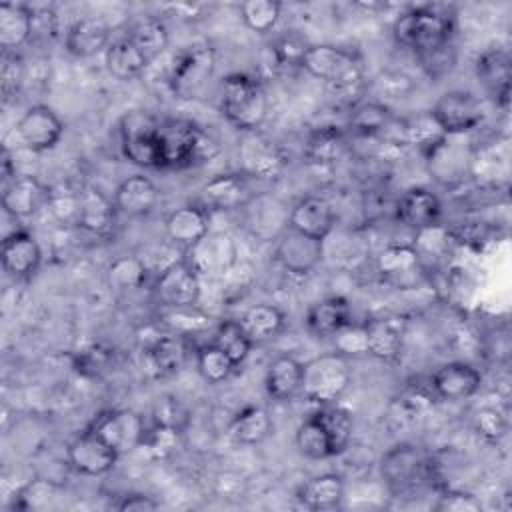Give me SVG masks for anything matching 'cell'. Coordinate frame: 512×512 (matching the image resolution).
Returning <instances> with one entry per match:
<instances>
[{
	"mask_svg": "<svg viewBox=\"0 0 512 512\" xmlns=\"http://www.w3.org/2000/svg\"><path fill=\"white\" fill-rule=\"evenodd\" d=\"M398 44L420 54L434 52L450 44L454 32V16L442 4L416 6L400 14L392 26Z\"/></svg>",
	"mask_w": 512,
	"mask_h": 512,
	"instance_id": "obj_1",
	"label": "cell"
},
{
	"mask_svg": "<svg viewBox=\"0 0 512 512\" xmlns=\"http://www.w3.org/2000/svg\"><path fill=\"white\" fill-rule=\"evenodd\" d=\"M220 108L236 130H260L268 116V96L262 80L246 72L228 74L220 90Z\"/></svg>",
	"mask_w": 512,
	"mask_h": 512,
	"instance_id": "obj_2",
	"label": "cell"
},
{
	"mask_svg": "<svg viewBox=\"0 0 512 512\" xmlns=\"http://www.w3.org/2000/svg\"><path fill=\"white\" fill-rule=\"evenodd\" d=\"M158 150L162 168H186L210 158L218 148L216 142L188 118H160Z\"/></svg>",
	"mask_w": 512,
	"mask_h": 512,
	"instance_id": "obj_3",
	"label": "cell"
},
{
	"mask_svg": "<svg viewBox=\"0 0 512 512\" xmlns=\"http://www.w3.org/2000/svg\"><path fill=\"white\" fill-rule=\"evenodd\" d=\"M432 458L416 444H396L380 458V476L394 496H408L432 480Z\"/></svg>",
	"mask_w": 512,
	"mask_h": 512,
	"instance_id": "obj_4",
	"label": "cell"
},
{
	"mask_svg": "<svg viewBox=\"0 0 512 512\" xmlns=\"http://www.w3.org/2000/svg\"><path fill=\"white\" fill-rule=\"evenodd\" d=\"M352 372L348 358L330 352L312 358L304 364L300 392L314 404H332L336 402L350 386Z\"/></svg>",
	"mask_w": 512,
	"mask_h": 512,
	"instance_id": "obj_5",
	"label": "cell"
},
{
	"mask_svg": "<svg viewBox=\"0 0 512 512\" xmlns=\"http://www.w3.org/2000/svg\"><path fill=\"white\" fill-rule=\"evenodd\" d=\"M300 66L336 90L354 88L362 80L358 56L332 44H310Z\"/></svg>",
	"mask_w": 512,
	"mask_h": 512,
	"instance_id": "obj_6",
	"label": "cell"
},
{
	"mask_svg": "<svg viewBox=\"0 0 512 512\" xmlns=\"http://www.w3.org/2000/svg\"><path fill=\"white\" fill-rule=\"evenodd\" d=\"M158 122L146 110L126 112L120 120V146L122 154L136 166L162 168L158 150Z\"/></svg>",
	"mask_w": 512,
	"mask_h": 512,
	"instance_id": "obj_7",
	"label": "cell"
},
{
	"mask_svg": "<svg viewBox=\"0 0 512 512\" xmlns=\"http://www.w3.org/2000/svg\"><path fill=\"white\" fill-rule=\"evenodd\" d=\"M238 160L242 174L260 182H274L288 166V156L282 146L260 130L242 132L238 142Z\"/></svg>",
	"mask_w": 512,
	"mask_h": 512,
	"instance_id": "obj_8",
	"label": "cell"
},
{
	"mask_svg": "<svg viewBox=\"0 0 512 512\" xmlns=\"http://www.w3.org/2000/svg\"><path fill=\"white\" fill-rule=\"evenodd\" d=\"M216 66V52L208 42H196L186 46L170 70V88L182 98H194L206 82L212 78Z\"/></svg>",
	"mask_w": 512,
	"mask_h": 512,
	"instance_id": "obj_9",
	"label": "cell"
},
{
	"mask_svg": "<svg viewBox=\"0 0 512 512\" xmlns=\"http://www.w3.org/2000/svg\"><path fill=\"white\" fill-rule=\"evenodd\" d=\"M436 124L448 136H460L478 128L482 122V106L472 92L448 90L444 92L430 110Z\"/></svg>",
	"mask_w": 512,
	"mask_h": 512,
	"instance_id": "obj_10",
	"label": "cell"
},
{
	"mask_svg": "<svg viewBox=\"0 0 512 512\" xmlns=\"http://www.w3.org/2000/svg\"><path fill=\"white\" fill-rule=\"evenodd\" d=\"M90 428L102 436L120 456L140 448L148 430L144 418L130 408L100 412Z\"/></svg>",
	"mask_w": 512,
	"mask_h": 512,
	"instance_id": "obj_11",
	"label": "cell"
},
{
	"mask_svg": "<svg viewBox=\"0 0 512 512\" xmlns=\"http://www.w3.org/2000/svg\"><path fill=\"white\" fill-rule=\"evenodd\" d=\"M276 262L290 274H310L324 258V240L306 236L290 226L276 238Z\"/></svg>",
	"mask_w": 512,
	"mask_h": 512,
	"instance_id": "obj_12",
	"label": "cell"
},
{
	"mask_svg": "<svg viewBox=\"0 0 512 512\" xmlns=\"http://www.w3.org/2000/svg\"><path fill=\"white\" fill-rule=\"evenodd\" d=\"M66 452L70 466L84 476H104L120 458V454L92 428L74 436Z\"/></svg>",
	"mask_w": 512,
	"mask_h": 512,
	"instance_id": "obj_13",
	"label": "cell"
},
{
	"mask_svg": "<svg viewBox=\"0 0 512 512\" xmlns=\"http://www.w3.org/2000/svg\"><path fill=\"white\" fill-rule=\"evenodd\" d=\"M64 124L58 114L44 104L30 106L16 124V136L32 152L52 150L62 138Z\"/></svg>",
	"mask_w": 512,
	"mask_h": 512,
	"instance_id": "obj_14",
	"label": "cell"
},
{
	"mask_svg": "<svg viewBox=\"0 0 512 512\" xmlns=\"http://www.w3.org/2000/svg\"><path fill=\"white\" fill-rule=\"evenodd\" d=\"M154 294L168 308H190L200 298L198 272L188 262H172L158 276Z\"/></svg>",
	"mask_w": 512,
	"mask_h": 512,
	"instance_id": "obj_15",
	"label": "cell"
},
{
	"mask_svg": "<svg viewBox=\"0 0 512 512\" xmlns=\"http://www.w3.org/2000/svg\"><path fill=\"white\" fill-rule=\"evenodd\" d=\"M50 200V188L32 174H20L2 188V208L16 220L36 216Z\"/></svg>",
	"mask_w": 512,
	"mask_h": 512,
	"instance_id": "obj_16",
	"label": "cell"
},
{
	"mask_svg": "<svg viewBox=\"0 0 512 512\" xmlns=\"http://www.w3.org/2000/svg\"><path fill=\"white\" fill-rule=\"evenodd\" d=\"M482 374L468 362H446L430 378L432 392L442 400H466L478 392Z\"/></svg>",
	"mask_w": 512,
	"mask_h": 512,
	"instance_id": "obj_17",
	"label": "cell"
},
{
	"mask_svg": "<svg viewBox=\"0 0 512 512\" xmlns=\"http://www.w3.org/2000/svg\"><path fill=\"white\" fill-rule=\"evenodd\" d=\"M0 260H2V268L12 278H28L38 270L42 260V250L30 232L14 230L2 240Z\"/></svg>",
	"mask_w": 512,
	"mask_h": 512,
	"instance_id": "obj_18",
	"label": "cell"
},
{
	"mask_svg": "<svg viewBox=\"0 0 512 512\" xmlns=\"http://www.w3.org/2000/svg\"><path fill=\"white\" fill-rule=\"evenodd\" d=\"M376 270L386 282L406 288L422 278L424 266H422L420 256L414 250V246L392 244V246H386L378 254Z\"/></svg>",
	"mask_w": 512,
	"mask_h": 512,
	"instance_id": "obj_19",
	"label": "cell"
},
{
	"mask_svg": "<svg viewBox=\"0 0 512 512\" xmlns=\"http://www.w3.org/2000/svg\"><path fill=\"white\" fill-rule=\"evenodd\" d=\"M188 356V346L184 336L180 334H166L154 338L142 350V366L156 378L176 374Z\"/></svg>",
	"mask_w": 512,
	"mask_h": 512,
	"instance_id": "obj_20",
	"label": "cell"
},
{
	"mask_svg": "<svg viewBox=\"0 0 512 512\" xmlns=\"http://www.w3.org/2000/svg\"><path fill=\"white\" fill-rule=\"evenodd\" d=\"M288 226L306 236L324 240L334 228V210L326 198L306 196L292 206Z\"/></svg>",
	"mask_w": 512,
	"mask_h": 512,
	"instance_id": "obj_21",
	"label": "cell"
},
{
	"mask_svg": "<svg viewBox=\"0 0 512 512\" xmlns=\"http://www.w3.org/2000/svg\"><path fill=\"white\" fill-rule=\"evenodd\" d=\"M158 200H160V192L156 184L144 174H132L124 178L114 192L116 210L132 218L148 216L156 208Z\"/></svg>",
	"mask_w": 512,
	"mask_h": 512,
	"instance_id": "obj_22",
	"label": "cell"
},
{
	"mask_svg": "<svg viewBox=\"0 0 512 512\" xmlns=\"http://www.w3.org/2000/svg\"><path fill=\"white\" fill-rule=\"evenodd\" d=\"M190 250L188 264L200 274L210 272H224L236 262V242L228 234H206L198 244Z\"/></svg>",
	"mask_w": 512,
	"mask_h": 512,
	"instance_id": "obj_23",
	"label": "cell"
},
{
	"mask_svg": "<svg viewBox=\"0 0 512 512\" xmlns=\"http://www.w3.org/2000/svg\"><path fill=\"white\" fill-rule=\"evenodd\" d=\"M200 192L204 204L214 210H238L254 198L244 174H218L210 178Z\"/></svg>",
	"mask_w": 512,
	"mask_h": 512,
	"instance_id": "obj_24",
	"label": "cell"
},
{
	"mask_svg": "<svg viewBox=\"0 0 512 512\" xmlns=\"http://www.w3.org/2000/svg\"><path fill=\"white\" fill-rule=\"evenodd\" d=\"M476 76L484 90L496 100L500 106H508L510 100V56L506 50L492 48L478 56L476 60Z\"/></svg>",
	"mask_w": 512,
	"mask_h": 512,
	"instance_id": "obj_25",
	"label": "cell"
},
{
	"mask_svg": "<svg viewBox=\"0 0 512 512\" xmlns=\"http://www.w3.org/2000/svg\"><path fill=\"white\" fill-rule=\"evenodd\" d=\"M110 28L100 18H78L74 20L64 36V48L76 58H90L110 44Z\"/></svg>",
	"mask_w": 512,
	"mask_h": 512,
	"instance_id": "obj_26",
	"label": "cell"
},
{
	"mask_svg": "<svg viewBox=\"0 0 512 512\" xmlns=\"http://www.w3.org/2000/svg\"><path fill=\"white\" fill-rule=\"evenodd\" d=\"M164 228L168 238L174 244H180L184 248H192L210 232L208 214L202 206H196V204H184L172 210L166 218Z\"/></svg>",
	"mask_w": 512,
	"mask_h": 512,
	"instance_id": "obj_27",
	"label": "cell"
},
{
	"mask_svg": "<svg viewBox=\"0 0 512 512\" xmlns=\"http://www.w3.org/2000/svg\"><path fill=\"white\" fill-rule=\"evenodd\" d=\"M368 354L378 360L392 362L400 356L404 342V322L394 316L370 318L364 322Z\"/></svg>",
	"mask_w": 512,
	"mask_h": 512,
	"instance_id": "obj_28",
	"label": "cell"
},
{
	"mask_svg": "<svg viewBox=\"0 0 512 512\" xmlns=\"http://www.w3.org/2000/svg\"><path fill=\"white\" fill-rule=\"evenodd\" d=\"M244 208L246 224L258 238H278L288 228L290 212H286L276 198L254 196Z\"/></svg>",
	"mask_w": 512,
	"mask_h": 512,
	"instance_id": "obj_29",
	"label": "cell"
},
{
	"mask_svg": "<svg viewBox=\"0 0 512 512\" xmlns=\"http://www.w3.org/2000/svg\"><path fill=\"white\" fill-rule=\"evenodd\" d=\"M396 216L408 228L422 230L438 222L440 200L434 192L426 188H410L400 196L396 204Z\"/></svg>",
	"mask_w": 512,
	"mask_h": 512,
	"instance_id": "obj_30",
	"label": "cell"
},
{
	"mask_svg": "<svg viewBox=\"0 0 512 512\" xmlns=\"http://www.w3.org/2000/svg\"><path fill=\"white\" fill-rule=\"evenodd\" d=\"M116 216V206L98 188L84 186L78 190V220L76 226L90 234H106Z\"/></svg>",
	"mask_w": 512,
	"mask_h": 512,
	"instance_id": "obj_31",
	"label": "cell"
},
{
	"mask_svg": "<svg viewBox=\"0 0 512 512\" xmlns=\"http://www.w3.org/2000/svg\"><path fill=\"white\" fill-rule=\"evenodd\" d=\"M350 320V304L342 296H326L314 302L306 312V326L318 338L334 336Z\"/></svg>",
	"mask_w": 512,
	"mask_h": 512,
	"instance_id": "obj_32",
	"label": "cell"
},
{
	"mask_svg": "<svg viewBox=\"0 0 512 512\" xmlns=\"http://www.w3.org/2000/svg\"><path fill=\"white\" fill-rule=\"evenodd\" d=\"M302 370L304 364L298 362L294 356L282 354L276 356L266 370L264 386L270 398L274 400H290L300 392L302 386Z\"/></svg>",
	"mask_w": 512,
	"mask_h": 512,
	"instance_id": "obj_33",
	"label": "cell"
},
{
	"mask_svg": "<svg viewBox=\"0 0 512 512\" xmlns=\"http://www.w3.org/2000/svg\"><path fill=\"white\" fill-rule=\"evenodd\" d=\"M32 38V8L20 2H4L0 6V46L16 50Z\"/></svg>",
	"mask_w": 512,
	"mask_h": 512,
	"instance_id": "obj_34",
	"label": "cell"
},
{
	"mask_svg": "<svg viewBox=\"0 0 512 512\" xmlns=\"http://www.w3.org/2000/svg\"><path fill=\"white\" fill-rule=\"evenodd\" d=\"M344 498V480L338 474H320L304 482L298 500L308 510H330L340 506Z\"/></svg>",
	"mask_w": 512,
	"mask_h": 512,
	"instance_id": "obj_35",
	"label": "cell"
},
{
	"mask_svg": "<svg viewBox=\"0 0 512 512\" xmlns=\"http://www.w3.org/2000/svg\"><path fill=\"white\" fill-rule=\"evenodd\" d=\"M148 64L150 62L146 60V56L136 48V44L128 36L114 40L106 48V68L116 80H134L144 72Z\"/></svg>",
	"mask_w": 512,
	"mask_h": 512,
	"instance_id": "obj_36",
	"label": "cell"
},
{
	"mask_svg": "<svg viewBox=\"0 0 512 512\" xmlns=\"http://www.w3.org/2000/svg\"><path fill=\"white\" fill-rule=\"evenodd\" d=\"M240 326L252 340V344L276 338L286 324L284 312L274 304H254L240 316Z\"/></svg>",
	"mask_w": 512,
	"mask_h": 512,
	"instance_id": "obj_37",
	"label": "cell"
},
{
	"mask_svg": "<svg viewBox=\"0 0 512 512\" xmlns=\"http://www.w3.org/2000/svg\"><path fill=\"white\" fill-rule=\"evenodd\" d=\"M272 418L262 406H248L234 416L228 426V434L236 444L252 446L264 442L272 434Z\"/></svg>",
	"mask_w": 512,
	"mask_h": 512,
	"instance_id": "obj_38",
	"label": "cell"
},
{
	"mask_svg": "<svg viewBox=\"0 0 512 512\" xmlns=\"http://www.w3.org/2000/svg\"><path fill=\"white\" fill-rule=\"evenodd\" d=\"M344 150H346V138H344V132L336 126L316 128L304 144L306 160L318 166H326L340 160Z\"/></svg>",
	"mask_w": 512,
	"mask_h": 512,
	"instance_id": "obj_39",
	"label": "cell"
},
{
	"mask_svg": "<svg viewBox=\"0 0 512 512\" xmlns=\"http://www.w3.org/2000/svg\"><path fill=\"white\" fill-rule=\"evenodd\" d=\"M294 442H296L298 452L310 460H326V458L334 456L328 432L316 414H312L300 422V426L296 428Z\"/></svg>",
	"mask_w": 512,
	"mask_h": 512,
	"instance_id": "obj_40",
	"label": "cell"
},
{
	"mask_svg": "<svg viewBox=\"0 0 512 512\" xmlns=\"http://www.w3.org/2000/svg\"><path fill=\"white\" fill-rule=\"evenodd\" d=\"M106 282L116 292L138 290L146 282V264L134 254L114 258L106 268Z\"/></svg>",
	"mask_w": 512,
	"mask_h": 512,
	"instance_id": "obj_41",
	"label": "cell"
},
{
	"mask_svg": "<svg viewBox=\"0 0 512 512\" xmlns=\"http://www.w3.org/2000/svg\"><path fill=\"white\" fill-rule=\"evenodd\" d=\"M126 36L136 44V48L146 56L148 62H152L156 56H160L166 50L168 40H170L168 28L158 18H146V20L136 22L128 30Z\"/></svg>",
	"mask_w": 512,
	"mask_h": 512,
	"instance_id": "obj_42",
	"label": "cell"
},
{
	"mask_svg": "<svg viewBox=\"0 0 512 512\" xmlns=\"http://www.w3.org/2000/svg\"><path fill=\"white\" fill-rule=\"evenodd\" d=\"M318 416V420L322 422V426L328 432L330 444H332V452L334 456L342 454L352 438V428H354V418L352 414L342 408V406H334V404H324L318 412H314Z\"/></svg>",
	"mask_w": 512,
	"mask_h": 512,
	"instance_id": "obj_43",
	"label": "cell"
},
{
	"mask_svg": "<svg viewBox=\"0 0 512 512\" xmlns=\"http://www.w3.org/2000/svg\"><path fill=\"white\" fill-rule=\"evenodd\" d=\"M212 344H216L236 366H240L252 350V340L238 320H226L218 324Z\"/></svg>",
	"mask_w": 512,
	"mask_h": 512,
	"instance_id": "obj_44",
	"label": "cell"
},
{
	"mask_svg": "<svg viewBox=\"0 0 512 512\" xmlns=\"http://www.w3.org/2000/svg\"><path fill=\"white\" fill-rule=\"evenodd\" d=\"M350 126L362 136H382L392 126V114L378 102H362L352 110Z\"/></svg>",
	"mask_w": 512,
	"mask_h": 512,
	"instance_id": "obj_45",
	"label": "cell"
},
{
	"mask_svg": "<svg viewBox=\"0 0 512 512\" xmlns=\"http://www.w3.org/2000/svg\"><path fill=\"white\" fill-rule=\"evenodd\" d=\"M196 366L200 376L210 384H220L238 368L216 344H204L196 350Z\"/></svg>",
	"mask_w": 512,
	"mask_h": 512,
	"instance_id": "obj_46",
	"label": "cell"
},
{
	"mask_svg": "<svg viewBox=\"0 0 512 512\" xmlns=\"http://www.w3.org/2000/svg\"><path fill=\"white\" fill-rule=\"evenodd\" d=\"M180 444H182L180 430L168 422H160L154 428L146 430L142 448H146V452L154 460H168L178 452Z\"/></svg>",
	"mask_w": 512,
	"mask_h": 512,
	"instance_id": "obj_47",
	"label": "cell"
},
{
	"mask_svg": "<svg viewBox=\"0 0 512 512\" xmlns=\"http://www.w3.org/2000/svg\"><path fill=\"white\" fill-rule=\"evenodd\" d=\"M280 8L282 6L274 0H246L240 4V16L252 32L266 34L276 26Z\"/></svg>",
	"mask_w": 512,
	"mask_h": 512,
	"instance_id": "obj_48",
	"label": "cell"
},
{
	"mask_svg": "<svg viewBox=\"0 0 512 512\" xmlns=\"http://www.w3.org/2000/svg\"><path fill=\"white\" fill-rule=\"evenodd\" d=\"M452 244H454L452 234L446 228H442L438 224H432V226H426L422 230H416V242L412 246L418 252L420 262H422L426 256L434 258V260H440L442 256H446L450 252Z\"/></svg>",
	"mask_w": 512,
	"mask_h": 512,
	"instance_id": "obj_49",
	"label": "cell"
},
{
	"mask_svg": "<svg viewBox=\"0 0 512 512\" xmlns=\"http://www.w3.org/2000/svg\"><path fill=\"white\" fill-rule=\"evenodd\" d=\"M26 74L24 58L16 50H2L0 58V88L4 100H10L18 94Z\"/></svg>",
	"mask_w": 512,
	"mask_h": 512,
	"instance_id": "obj_50",
	"label": "cell"
},
{
	"mask_svg": "<svg viewBox=\"0 0 512 512\" xmlns=\"http://www.w3.org/2000/svg\"><path fill=\"white\" fill-rule=\"evenodd\" d=\"M336 352L342 356H358L368 354V342H366V326L364 324H352L348 322L344 328H340L334 336Z\"/></svg>",
	"mask_w": 512,
	"mask_h": 512,
	"instance_id": "obj_51",
	"label": "cell"
},
{
	"mask_svg": "<svg viewBox=\"0 0 512 512\" xmlns=\"http://www.w3.org/2000/svg\"><path fill=\"white\" fill-rule=\"evenodd\" d=\"M110 364H114V350L102 344H92L76 356V368L86 376H100Z\"/></svg>",
	"mask_w": 512,
	"mask_h": 512,
	"instance_id": "obj_52",
	"label": "cell"
},
{
	"mask_svg": "<svg viewBox=\"0 0 512 512\" xmlns=\"http://www.w3.org/2000/svg\"><path fill=\"white\" fill-rule=\"evenodd\" d=\"M474 428L488 442H498L506 434V418L496 408H480L474 412Z\"/></svg>",
	"mask_w": 512,
	"mask_h": 512,
	"instance_id": "obj_53",
	"label": "cell"
},
{
	"mask_svg": "<svg viewBox=\"0 0 512 512\" xmlns=\"http://www.w3.org/2000/svg\"><path fill=\"white\" fill-rule=\"evenodd\" d=\"M440 512H480L482 504L476 496L460 490H446L438 496V502L434 504Z\"/></svg>",
	"mask_w": 512,
	"mask_h": 512,
	"instance_id": "obj_54",
	"label": "cell"
},
{
	"mask_svg": "<svg viewBox=\"0 0 512 512\" xmlns=\"http://www.w3.org/2000/svg\"><path fill=\"white\" fill-rule=\"evenodd\" d=\"M56 32H58V20H56L54 10H50V8L32 10V38L30 40L54 38Z\"/></svg>",
	"mask_w": 512,
	"mask_h": 512,
	"instance_id": "obj_55",
	"label": "cell"
},
{
	"mask_svg": "<svg viewBox=\"0 0 512 512\" xmlns=\"http://www.w3.org/2000/svg\"><path fill=\"white\" fill-rule=\"evenodd\" d=\"M158 506L160 504L146 494H126L116 504V508L122 512H148V510H156Z\"/></svg>",
	"mask_w": 512,
	"mask_h": 512,
	"instance_id": "obj_56",
	"label": "cell"
}]
</instances>
